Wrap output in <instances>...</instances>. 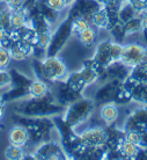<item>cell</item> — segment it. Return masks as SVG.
Wrapping results in <instances>:
<instances>
[{"mask_svg":"<svg viewBox=\"0 0 147 160\" xmlns=\"http://www.w3.org/2000/svg\"><path fill=\"white\" fill-rule=\"evenodd\" d=\"M147 129V106H141L132 110L124 123V130H135L141 132Z\"/></svg>","mask_w":147,"mask_h":160,"instance_id":"9c48e42d","label":"cell"},{"mask_svg":"<svg viewBox=\"0 0 147 160\" xmlns=\"http://www.w3.org/2000/svg\"><path fill=\"white\" fill-rule=\"evenodd\" d=\"M95 101L89 98L81 96L73 103L67 106L63 112V117L67 123L76 129L81 124L86 123L95 110Z\"/></svg>","mask_w":147,"mask_h":160,"instance_id":"7a4b0ae2","label":"cell"},{"mask_svg":"<svg viewBox=\"0 0 147 160\" xmlns=\"http://www.w3.org/2000/svg\"><path fill=\"white\" fill-rule=\"evenodd\" d=\"M132 102V95H131V89L130 87L125 85L124 82L119 85L118 89L116 92L115 99H114V103L117 106H123Z\"/></svg>","mask_w":147,"mask_h":160,"instance_id":"cb8c5ba5","label":"cell"},{"mask_svg":"<svg viewBox=\"0 0 147 160\" xmlns=\"http://www.w3.org/2000/svg\"><path fill=\"white\" fill-rule=\"evenodd\" d=\"M52 32H42V34H37V41H36V44H38L43 48L48 49L49 44L51 42V37H52Z\"/></svg>","mask_w":147,"mask_h":160,"instance_id":"f35d334b","label":"cell"},{"mask_svg":"<svg viewBox=\"0 0 147 160\" xmlns=\"http://www.w3.org/2000/svg\"><path fill=\"white\" fill-rule=\"evenodd\" d=\"M32 159H48V160H56V159H66L67 156L64 151L63 146L59 140L50 139L45 140L36 146L32 151Z\"/></svg>","mask_w":147,"mask_h":160,"instance_id":"277c9868","label":"cell"},{"mask_svg":"<svg viewBox=\"0 0 147 160\" xmlns=\"http://www.w3.org/2000/svg\"><path fill=\"white\" fill-rule=\"evenodd\" d=\"M24 0H6V6L9 7L11 9H19L22 7Z\"/></svg>","mask_w":147,"mask_h":160,"instance_id":"7bdbcfd3","label":"cell"},{"mask_svg":"<svg viewBox=\"0 0 147 160\" xmlns=\"http://www.w3.org/2000/svg\"><path fill=\"white\" fill-rule=\"evenodd\" d=\"M122 84L120 81L117 80H108L105 82H102V86L97 88V91L94 94V99L95 103L104 104L109 103V102H114L116 92L118 89L119 85Z\"/></svg>","mask_w":147,"mask_h":160,"instance_id":"30bf717a","label":"cell"},{"mask_svg":"<svg viewBox=\"0 0 147 160\" xmlns=\"http://www.w3.org/2000/svg\"><path fill=\"white\" fill-rule=\"evenodd\" d=\"M32 73H34V76L36 77V79L42 80V81L47 82L48 85H50V87H51V82H50V80H49L48 76H47V72H45V68H44V64H43V60L35 59V58H32Z\"/></svg>","mask_w":147,"mask_h":160,"instance_id":"f546056e","label":"cell"},{"mask_svg":"<svg viewBox=\"0 0 147 160\" xmlns=\"http://www.w3.org/2000/svg\"><path fill=\"white\" fill-rule=\"evenodd\" d=\"M125 140L130 142L132 144H135L139 146L140 143V132L135 130H129L125 131Z\"/></svg>","mask_w":147,"mask_h":160,"instance_id":"b9f144b4","label":"cell"},{"mask_svg":"<svg viewBox=\"0 0 147 160\" xmlns=\"http://www.w3.org/2000/svg\"><path fill=\"white\" fill-rule=\"evenodd\" d=\"M38 9H40L41 14H42L52 26H53V23L58 20V18H59L60 13L55 11V9H52L51 7H49L48 5L45 4L44 0H40V2H38Z\"/></svg>","mask_w":147,"mask_h":160,"instance_id":"4dcf8cb0","label":"cell"},{"mask_svg":"<svg viewBox=\"0 0 147 160\" xmlns=\"http://www.w3.org/2000/svg\"><path fill=\"white\" fill-rule=\"evenodd\" d=\"M84 146H99L105 143V129L102 127H91L79 133Z\"/></svg>","mask_w":147,"mask_h":160,"instance_id":"8fae6325","label":"cell"},{"mask_svg":"<svg viewBox=\"0 0 147 160\" xmlns=\"http://www.w3.org/2000/svg\"><path fill=\"white\" fill-rule=\"evenodd\" d=\"M28 23H29V26L35 30L36 34H42V32L53 30L52 24L50 23L41 13L37 14V15H35L34 18H32V19L29 20Z\"/></svg>","mask_w":147,"mask_h":160,"instance_id":"44dd1931","label":"cell"},{"mask_svg":"<svg viewBox=\"0 0 147 160\" xmlns=\"http://www.w3.org/2000/svg\"><path fill=\"white\" fill-rule=\"evenodd\" d=\"M140 13L135 8V6L129 1V0H123L118 8V20L122 23H125L131 19L138 16Z\"/></svg>","mask_w":147,"mask_h":160,"instance_id":"d6986e66","label":"cell"},{"mask_svg":"<svg viewBox=\"0 0 147 160\" xmlns=\"http://www.w3.org/2000/svg\"><path fill=\"white\" fill-rule=\"evenodd\" d=\"M8 50L11 52L12 59L16 60V62H22V60L32 57V45L24 40H15Z\"/></svg>","mask_w":147,"mask_h":160,"instance_id":"4fadbf2b","label":"cell"},{"mask_svg":"<svg viewBox=\"0 0 147 160\" xmlns=\"http://www.w3.org/2000/svg\"><path fill=\"white\" fill-rule=\"evenodd\" d=\"M11 62H12V56L9 50L0 44V68H7Z\"/></svg>","mask_w":147,"mask_h":160,"instance_id":"74e56055","label":"cell"},{"mask_svg":"<svg viewBox=\"0 0 147 160\" xmlns=\"http://www.w3.org/2000/svg\"><path fill=\"white\" fill-rule=\"evenodd\" d=\"M124 24V32L125 36H130L133 34H139L143 32V22H141V18L140 15L135 16L133 19H131L130 21L125 22Z\"/></svg>","mask_w":147,"mask_h":160,"instance_id":"f1b7e54d","label":"cell"},{"mask_svg":"<svg viewBox=\"0 0 147 160\" xmlns=\"http://www.w3.org/2000/svg\"><path fill=\"white\" fill-rule=\"evenodd\" d=\"M72 36H73L72 21L70 19H67V18H65L59 23V26L57 27L56 30L52 32L51 42H50L48 49H47L48 56H56V55H58Z\"/></svg>","mask_w":147,"mask_h":160,"instance_id":"3957f363","label":"cell"},{"mask_svg":"<svg viewBox=\"0 0 147 160\" xmlns=\"http://www.w3.org/2000/svg\"><path fill=\"white\" fill-rule=\"evenodd\" d=\"M50 91L52 92L53 96L56 98L57 102L60 103L61 106H64L65 108L82 96L81 93H78V92H76V91H73V89L65 82V80H60V81L53 82V84L51 85V87H50Z\"/></svg>","mask_w":147,"mask_h":160,"instance_id":"52a82bcc","label":"cell"},{"mask_svg":"<svg viewBox=\"0 0 147 160\" xmlns=\"http://www.w3.org/2000/svg\"><path fill=\"white\" fill-rule=\"evenodd\" d=\"M91 26L95 27L96 29H105L108 27V14L105 8L102 6L99 11H96L93 15H91Z\"/></svg>","mask_w":147,"mask_h":160,"instance_id":"4316f807","label":"cell"},{"mask_svg":"<svg viewBox=\"0 0 147 160\" xmlns=\"http://www.w3.org/2000/svg\"><path fill=\"white\" fill-rule=\"evenodd\" d=\"M146 150H147V148H146Z\"/></svg>","mask_w":147,"mask_h":160,"instance_id":"c3c4849f","label":"cell"},{"mask_svg":"<svg viewBox=\"0 0 147 160\" xmlns=\"http://www.w3.org/2000/svg\"><path fill=\"white\" fill-rule=\"evenodd\" d=\"M120 60L130 68L140 64L147 65V48L138 43H130L123 45Z\"/></svg>","mask_w":147,"mask_h":160,"instance_id":"5b68a950","label":"cell"},{"mask_svg":"<svg viewBox=\"0 0 147 160\" xmlns=\"http://www.w3.org/2000/svg\"><path fill=\"white\" fill-rule=\"evenodd\" d=\"M11 86V76L7 68H0V89Z\"/></svg>","mask_w":147,"mask_h":160,"instance_id":"ab89813d","label":"cell"},{"mask_svg":"<svg viewBox=\"0 0 147 160\" xmlns=\"http://www.w3.org/2000/svg\"><path fill=\"white\" fill-rule=\"evenodd\" d=\"M16 114L28 117H50L63 114L65 107L58 103L52 92L41 98H27L17 101L15 108Z\"/></svg>","mask_w":147,"mask_h":160,"instance_id":"6da1fadb","label":"cell"},{"mask_svg":"<svg viewBox=\"0 0 147 160\" xmlns=\"http://www.w3.org/2000/svg\"><path fill=\"white\" fill-rule=\"evenodd\" d=\"M126 81L131 84H147V65L140 64L132 68Z\"/></svg>","mask_w":147,"mask_h":160,"instance_id":"ffe728a7","label":"cell"},{"mask_svg":"<svg viewBox=\"0 0 147 160\" xmlns=\"http://www.w3.org/2000/svg\"><path fill=\"white\" fill-rule=\"evenodd\" d=\"M1 99L5 103L11 102H17V101L24 100L29 98V87H21V86H9L7 92L0 94Z\"/></svg>","mask_w":147,"mask_h":160,"instance_id":"2e32d148","label":"cell"},{"mask_svg":"<svg viewBox=\"0 0 147 160\" xmlns=\"http://www.w3.org/2000/svg\"><path fill=\"white\" fill-rule=\"evenodd\" d=\"M8 140L11 145H16L21 148H26L28 144V131L21 124H15L13 125L9 132H8Z\"/></svg>","mask_w":147,"mask_h":160,"instance_id":"9a60e30c","label":"cell"},{"mask_svg":"<svg viewBox=\"0 0 147 160\" xmlns=\"http://www.w3.org/2000/svg\"><path fill=\"white\" fill-rule=\"evenodd\" d=\"M9 76H11V86H21V87H29L32 79L23 74L22 72L17 71L16 68H11Z\"/></svg>","mask_w":147,"mask_h":160,"instance_id":"484cf974","label":"cell"},{"mask_svg":"<svg viewBox=\"0 0 147 160\" xmlns=\"http://www.w3.org/2000/svg\"><path fill=\"white\" fill-rule=\"evenodd\" d=\"M50 92V85L40 79H34L29 86V98H41Z\"/></svg>","mask_w":147,"mask_h":160,"instance_id":"603a6c76","label":"cell"},{"mask_svg":"<svg viewBox=\"0 0 147 160\" xmlns=\"http://www.w3.org/2000/svg\"><path fill=\"white\" fill-rule=\"evenodd\" d=\"M79 72H80V74H81V78H82V80L85 81V84H86L87 87L99 81V72L96 71L95 68L86 66V65H82V68L79 70Z\"/></svg>","mask_w":147,"mask_h":160,"instance_id":"83f0119b","label":"cell"},{"mask_svg":"<svg viewBox=\"0 0 147 160\" xmlns=\"http://www.w3.org/2000/svg\"><path fill=\"white\" fill-rule=\"evenodd\" d=\"M123 82L131 89L132 102L147 106V84H131L126 80Z\"/></svg>","mask_w":147,"mask_h":160,"instance_id":"e0dca14e","label":"cell"},{"mask_svg":"<svg viewBox=\"0 0 147 160\" xmlns=\"http://www.w3.org/2000/svg\"><path fill=\"white\" fill-rule=\"evenodd\" d=\"M91 22L86 19V18H78L76 20L72 21V30H73V35H78L79 32L82 30L87 29L88 27H91Z\"/></svg>","mask_w":147,"mask_h":160,"instance_id":"8d00e7d4","label":"cell"},{"mask_svg":"<svg viewBox=\"0 0 147 160\" xmlns=\"http://www.w3.org/2000/svg\"><path fill=\"white\" fill-rule=\"evenodd\" d=\"M100 116L102 118L104 123L109 125V124H115L119 116V112L117 108V104L114 102H109V103H104L101 107L100 110Z\"/></svg>","mask_w":147,"mask_h":160,"instance_id":"ac0fdd59","label":"cell"},{"mask_svg":"<svg viewBox=\"0 0 147 160\" xmlns=\"http://www.w3.org/2000/svg\"><path fill=\"white\" fill-rule=\"evenodd\" d=\"M43 64L44 68H45L47 76H48L51 85L56 81L64 80L67 77L68 71L67 68H66V64L64 63V60L61 58L58 57V55L47 56L43 59Z\"/></svg>","mask_w":147,"mask_h":160,"instance_id":"8992f818","label":"cell"},{"mask_svg":"<svg viewBox=\"0 0 147 160\" xmlns=\"http://www.w3.org/2000/svg\"><path fill=\"white\" fill-rule=\"evenodd\" d=\"M76 36H78V38H79V41L81 42L82 45L89 48V47L95 44L96 38H97V29L95 27L91 26L87 29H85L81 32H79Z\"/></svg>","mask_w":147,"mask_h":160,"instance_id":"d4e9b609","label":"cell"},{"mask_svg":"<svg viewBox=\"0 0 147 160\" xmlns=\"http://www.w3.org/2000/svg\"><path fill=\"white\" fill-rule=\"evenodd\" d=\"M28 18H27V14L24 12L22 8H19V9H12V20H11V23H12V29H17L24 26V24H28Z\"/></svg>","mask_w":147,"mask_h":160,"instance_id":"1f68e13d","label":"cell"},{"mask_svg":"<svg viewBox=\"0 0 147 160\" xmlns=\"http://www.w3.org/2000/svg\"><path fill=\"white\" fill-rule=\"evenodd\" d=\"M139 146L135 144H132L127 140H124L119 146V151L122 152L124 159H135V157L139 152Z\"/></svg>","mask_w":147,"mask_h":160,"instance_id":"d6a6232c","label":"cell"},{"mask_svg":"<svg viewBox=\"0 0 147 160\" xmlns=\"http://www.w3.org/2000/svg\"><path fill=\"white\" fill-rule=\"evenodd\" d=\"M5 109H6V103H5L4 100H2L1 96H0V118H2V116H4Z\"/></svg>","mask_w":147,"mask_h":160,"instance_id":"bcb514c9","label":"cell"},{"mask_svg":"<svg viewBox=\"0 0 147 160\" xmlns=\"http://www.w3.org/2000/svg\"><path fill=\"white\" fill-rule=\"evenodd\" d=\"M131 72V68L125 65L122 60H116L105 66L104 70L100 73L99 81L105 82L108 80H117L123 82L127 79V77Z\"/></svg>","mask_w":147,"mask_h":160,"instance_id":"ba28073f","label":"cell"},{"mask_svg":"<svg viewBox=\"0 0 147 160\" xmlns=\"http://www.w3.org/2000/svg\"><path fill=\"white\" fill-rule=\"evenodd\" d=\"M45 1V4L48 5L49 7H51L52 9H55L57 12H64L65 9H67L66 6H65V2H64V0H44Z\"/></svg>","mask_w":147,"mask_h":160,"instance_id":"60d3db41","label":"cell"},{"mask_svg":"<svg viewBox=\"0 0 147 160\" xmlns=\"http://www.w3.org/2000/svg\"><path fill=\"white\" fill-rule=\"evenodd\" d=\"M11 20H12V9L6 6L0 11V26L8 32H11L12 30Z\"/></svg>","mask_w":147,"mask_h":160,"instance_id":"e575fe53","label":"cell"},{"mask_svg":"<svg viewBox=\"0 0 147 160\" xmlns=\"http://www.w3.org/2000/svg\"><path fill=\"white\" fill-rule=\"evenodd\" d=\"M105 129V148L107 150L119 148L120 144L125 140V130H120L115 124H109Z\"/></svg>","mask_w":147,"mask_h":160,"instance_id":"7c38bea8","label":"cell"},{"mask_svg":"<svg viewBox=\"0 0 147 160\" xmlns=\"http://www.w3.org/2000/svg\"><path fill=\"white\" fill-rule=\"evenodd\" d=\"M109 32L111 34L112 38L116 41V42H119L122 43L125 38V32H124V24L122 22H117L116 24H114L111 28L109 29Z\"/></svg>","mask_w":147,"mask_h":160,"instance_id":"d590c367","label":"cell"},{"mask_svg":"<svg viewBox=\"0 0 147 160\" xmlns=\"http://www.w3.org/2000/svg\"><path fill=\"white\" fill-rule=\"evenodd\" d=\"M64 80H65V82H66L73 91H76V92H78V93H81V94L84 93L85 88L87 87L86 84H85V81L82 80V78H81V74H80L79 71L68 73L67 77Z\"/></svg>","mask_w":147,"mask_h":160,"instance_id":"7402d4cb","label":"cell"},{"mask_svg":"<svg viewBox=\"0 0 147 160\" xmlns=\"http://www.w3.org/2000/svg\"><path fill=\"white\" fill-rule=\"evenodd\" d=\"M8 30H6V29L5 28H2V27H1V26H0V42H1V41L4 40L5 37L7 36L8 35Z\"/></svg>","mask_w":147,"mask_h":160,"instance_id":"7dc6e473","label":"cell"},{"mask_svg":"<svg viewBox=\"0 0 147 160\" xmlns=\"http://www.w3.org/2000/svg\"><path fill=\"white\" fill-rule=\"evenodd\" d=\"M111 42H112V40H104V41H102V42H100L95 49L94 56L91 57V58L95 60L100 66H102V68H105V66H108L110 63H112L111 51H110Z\"/></svg>","mask_w":147,"mask_h":160,"instance_id":"5bb4252c","label":"cell"},{"mask_svg":"<svg viewBox=\"0 0 147 160\" xmlns=\"http://www.w3.org/2000/svg\"><path fill=\"white\" fill-rule=\"evenodd\" d=\"M139 148H147V129L143 130L140 132V143Z\"/></svg>","mask_w":147,"mask_h":160,"instance_id":"f6af8a7d","label":"cell"},{"mask_svg":"<svg viewBox=\"0 0 147 160\" xmlns=\"http://www.w3.org/2000/svg\"><path fill=\"white\" fill-rule=\"evenodd\" d=\"M24 156H26L24 148L21 146H16V145H9L5 151V157L9 160L24 159Z\"/></svg>","mask_w":147,"mask_h":160,"instance_id":"836d02e7","label":"cell"},{"mask_svg":"<svg viewBox=\"0 0 147 160\" xmlns=\"http://www.w3.org/2000/svg\"><path fill=\"white\" fill-rule=\"evenodd\" d=\"M139 15L141 18V22H143V32L145 35V38H147V9L143 11Z\"/></svg>","mask_w":147,"mask_h":160,"instance_id":"ee69618b","label":"cell"}]
</instances>
